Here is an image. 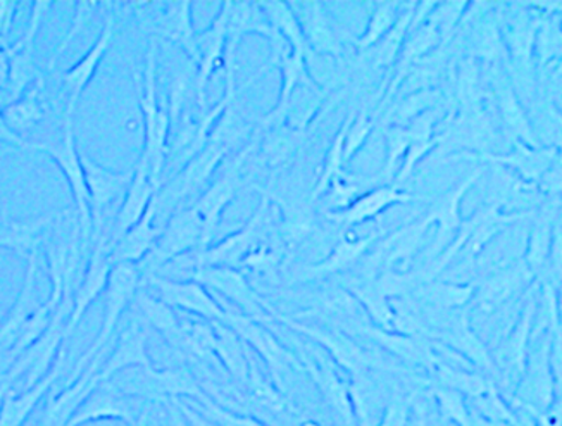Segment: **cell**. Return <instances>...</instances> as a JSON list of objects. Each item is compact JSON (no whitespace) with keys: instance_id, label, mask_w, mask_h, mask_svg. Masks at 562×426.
Listing matches in <instances>:
<instances>
[{"instance_id":"cell-15","label":"cell","mask_w":562,"mask_h":426,"mask_svg":"<svg viewBox=\"0 0 562 426\" xmlns=\"http://www.w3.org/2000/svg\"><path fill=\"white\" fill-rule=\"evenodd\" d=\"M54 111L56 109L48 99L45 77L35 81L18 101L2 108L9 128L30 145L41 126L53 120Z\"/></svg>"},{"instance_id":"cell-32","label":"cell","mask_w":562,"mask_h":426,"mask_svg":"<svg viewBox=\"0 0 562 426\" xmlns=\"http://www.w3.org/2000/svg\"><path fill=\"white\" fill-rule=\"evenodd\" d=\"M216 350L217 355L222 356L226 367L238 379H246L247 377V361L244 358V350H241L240 343H238L235 332L225 328V326H217L216 328Z\"/></svg>"},{"instance_id":"cell-28","label":"cell","mask_w":562,"mask_h":426,"mask_svg":"<svg viewBox=\"0 0 562 426\" xmlns=\"http://www.w3.org/2000/svg\"><path fill=\"white\" fill-rule=\"evenodd\" d=\"M132 306L140 313L142 322L149 323L156 330L161 332L166 338L173 343L180 326H178V320L175 318L173 311H171L168 304H165L161 299L149 294L147 290L140 287Z\"/></svg>"},{"instance_id":"cell-18","label":"cell","mask_w":562,"mask_h":426,"mask_svg":"<svg viewBox=\"0 0 562 426\" xmlns=\"http://www.w3.org/2000/svg\"><path fill=\"white\" fill-rule=\"evenodd\" d=\"M133 368H144V370L153 368V362L147 355V328L142 320H133L125 330L121 332L113 355L109 356L108 361L102 365L99 377L101 382H108L116 374Z\"/></svg>"},{"instance_id":"cell-1","label":"cell","mask_w":562,"mask_h":426,"mask_svg":"<svg viewBox=\"0 0 562 426\" xmlns=\"http://www.w3.org/2000/svg\"><path fill=\"white\" fill-rule=\"evenodd\" d=\"M157 47L156 38H150L147 56H145L144 77L137 81L138 105H140L142 120H144V147L140 156L149 162L150 177L159 189L162 186L166 161H168V142L171 133V116L168 105L159 104L157 96Z\"/></svg>"},{"instance_id":"cell-9","label":"cell","mask_w":562,"mask_h":426,"mask_svg":"<svg viewBox=\"0 0 562 426\" xmlns=\"http://www.w3.org/2000/svg\"><path fill=\"white\" fill-rule=\"evenodd\" d=\"M113 2H108V14H105L104 26H102L101 35L93 42L89 53L85 54L77 65L63 72L59 77L60 81V102L65 104V116L75 117L78 101L83 96L85 90L89 87L90 81L97 75V69L102 65L105 54L109 53L111 44H113L114 30H116V16L113 9Z\"/></svg>"},{"instance_id":"cell-14","label":"cell","mask_w":562,"mask_h":426,"mask_svg":"<svg viewBox=\"0 0 562 426\" xmlns=\"http://www.w3.org/2000/svg\"><path fill=\"white\" fill-rule=\"evenodd\" d=\"M159 192V187L154 183L150 177L149 162L144 157H138L137 165L133 168V180L130 183L125 199L121 201L120 210L116 211L111 229H109V249L128 232L132 226L140 222L142 216L149 210L150 202Z\"/></svg>"},{"instance_id":"cell-13","label":"cell","mask_w":562,"mask_h":426,"mask_svg":"<svg viewBox=\"0 0 562 426\" xmlns=\"http://www.w3.org/2000/svg\"><path fill=\"white\" fill-rule=\"evenodd\" d=\"M144 283L154 289L156 298L161 299L169 307H180L213 322L225 320V311L211 298L207 289L195 280L178 282V280H169L161 274L153 273L142 277V285Z\"/></svg>"},{"instance_id":"cell-23","label":"cell","mask_w":562,"mask_h":426,"mask_svg":"<svg viewBox=\"0 0 562 426\" xmlns=\"http://www.w3.org/2000/svg\"><path fill=\"white\" fill-rule=\"evenodd\" d=\"M101 419H123L132 423L133 413L128 399L121 394L113 383L101 382L85 399L68 426H83L87 423L101 422Z\"/></svg>"},{"instance_id":"cell-38","label":"cell","mask_w":562,"mask_h":426,"mask_svg":"<svg viewBox=\"0 0 562 426\" xmlns=\"http://www.w3.org/2000/svg\"><path fill=\"white\" fill-rule=\"evenodd\" d=\"M9 45H0V92H4L9 83L11 72V57H9Z\"/></svg>"},{"instance_id":"cell-17","label":"cell","mask_w":562,"mask_h":426,"mask_svg":"<svg viewBox=\"0 0 562 426\" xmlns=\"http://www.w3.org/2000/svg\"><path fill=\"white\" fill-rule=\"evenodd\" d=\"M157 198L150 202L149 210L142 216L137 225L126 232L120 240L109 249L111 265H140L156 247L165 226L156 225Z\"/></svg>"},{"instance_id":"cell-26","label":"cell","mask_w":562,"mask_h":426,"mask_svg":"<svg viewBox=\"0 0 562 426\" xmlns=\"http://www.w3.org/2000/svg\"><path fill=\"white\" fill-rule=\"evenodd\" d=\"M258 5L265 14L266 21L270 23L271 30L281 36L292 51L302 54L310 63V57H313L314 54L305 41L301 21L293 11L292 4L290 2H258Z\"/></svg>"},{"instance_id":"cell-30","label":"cell","mask_w":562,"mask_h":426,"mask_svg":"<svg viewBox=\"0 0 562 426\" xmlns=\"http://www.w3.org/2000/svg\"><path fill=\"white\" fill-rule=\"evenodd\" d=\"M395 14H397V2H380L374 8L368 29L353 44L361 56L371 51L378 42H382L386 33L394 29Z\"/></svg>"},{"instance_id":"cell-12","label":"cell","mask_w":562,"mask_h":426,"mask_svg":"<svg viewBox=\"0 0 562 426\" xmlns=\"http://www.w3.org/2000/svg\"><path fill=\"white\" fill-rule=\"evenodd\" d=\"M229 12H232V0L223 2L222 9L217 12L216 20L210 24V29L198 32L195 47H198V77L193 81L195 99H198L201 113H207V85H210L213 72L217 65L225 57L226 36H228Z\"/></svg>"},{"instance_id":"cell-5","label":"cell","mask_w":562,"mask_h":426,"mask_svg":"<svg viewBox=\"0 0 562 426\" xmlns=\"http://www.w3.org/2000/svg\"><path fill=\"white\" fill-rule=\"evenodd\" d=\"M207 249L205 246L204 225L199 220L192 205H180L169 216V222L162 228V235L157 240L153 253L140 262L142 277L144 274L159 273L165 266L175 259Z\"/></svg>"},{"instance_id":"cell-21","label":"cell","mask_w":562,"mask_h":426,"mask_svg":"<svg viewBox=\"0 0 562 426\" xmlns=\"http://www.w3.org/2000/svg\"><path fill=\"white\" fill-rule=\"evenodd\" d=\"M195 282L204 285L205 289L214 290L225 295L229 301H234L238 306L244 307L247 313L261 316V304L258 295L254 292L246 277L237 268L228 266H211V268H201L192 274Z\"/></svg>"},{"instance_id":"cell-19","label":"cell","mask_w":562,"mask_h":426,"mask_svg":"<svg viewBox=\"0 0 562 426\" xmlns=\"http://www.w3.org/2000/svg\"><path fill=\"white\" fill-rule=\"evenodd\" d=\"M24 261H26V271H24L20 294H18L16 301L12 304L9 313L5 314L4 320L0 322V359L4 358L11 347L14 346L24 323L29 322L30 316L41 307L35 298L38 253L30 254Z\"/></svg>"},{"instance_id":"cell-2","label":"cell","mask_w":562,"mask_h":426,"mask_svg":"<svg viewBox=\"0 0 562 426\" xmlns=\"http://www.w3.org/2000/svg\"><path fill=\"white\" fill-rule=\"evenodd\" d=\"M33 150L47 154L59 166L60 173L65 175L68 180L72 204H75L72 211H75V217H77L81 232V253L85 256L87 250L92 247L93 223L89 189H87L83 166H81L80 149H78L77 138H75L72 117H66L63 114L56 135H50L33 145Z\"/></svg>"},{"instance_id":"cell-20","label":"cell","mask_w":562,"mask_h":426,"mask_svg":"<svg viewBox=\"0 0 562 426\" xmlns=\"http://www.w3.org/2000/svg\"><path fill=\"white\" fill-rule=\"evenodd\" d=\"M101 359L102 355L97 356L89 368L75 382L69 383L65 391L48 399L42 426H68L85 399L89 397L90 392L101 383V377H99Z\"/></svg>"},{"instance_id":"cell-31","label":"cell","mask_w":562,"mask_h":426,"mask_svg":"<svg viewBox=\"0 0 562 426\" xmlns=\"http://www.w3.org/2000/svg\"><path fill=\"white\" fill-rule=\"evenodd\" d=\"M373 117L370 111L362 105L353 116H347L346 144H344V159L352 161L356 154L364 147L366 142L373 132Z\"/></svg>"},{"instance_id":"cell-10","label":"cell","mask_w":562,"mask_h":426,"mask_svg":"<svg viewBox=\"0 0 562 426\" xmlns=\"http://www.w3.org/2000/svg\"><path fill=\"white\" fill-rule=\"evenodd\" d=\"M252 150L254 141L249 147L238 154L237 159L229 162L228 168L213 183H210V187L201 193V198L195 199L192 204L193 211L198 213L199 220L204 225L205 246L207 247L216 235L223 213L235 201L238 190L241 189V168Z\"/></svg>"},{"instance_id":"cell-4","label":"cell","mask_w":562,"mask_h":426,"mask_svg":"<svg viewBox=\"0 0 562 426\" xmlns=\"http://www.w3.org/2000/svg\"><path fill=\"white\" fill-rule=\"evenodd\" d=\"M142 287V271L138 265H114L111 274H109L108 289H105V311L104 322H102L101 332L97 335L92 346L89 350L78 359L77 365L72 368L69 374V383L83 373L89 368L90 362L97 356L104 352V347L108 346L109 338L113 335L114 328L120 323L121 316L132 306Z\"/></svg>"},{"instance_id":"cell-16","label":"cell","mask_w":562,"mask_h":426,"mask_svg":"<svg viewBox=\"0 0 562 426\" xmlns=\"http://www.w3.org/2000/svg\"><path fill=\"white\" fill-rule=\"evenodd\" d=\"M65 365L66 346L59 350L50 371L32 389H26L21 394L12 391V386L11 389H0V426H23L24 423L29 422L42 399L48 394L54 383L59 380L60 373L65 370Z\"/></svg>"},{"instance_id":"cell-11","label":"cell","mask_w":562,"mask_h":426,"mask_svg":"<svg viewBox=\"0 0 562 426\" xmlns=\"http://www.w3.org/2000/svg\"><path fill=\"white\" fill-rule=\"evenodd\" d=\"M113 265L109 261V228L92 238L89 262L85 266L83 277L72 294V307L66 323V337H71L93 302L108 289L109 274Z\"/></svg>"},{"instance_id":"cell-29","label":"cell","mask_w":562,"mask_h":426,"mask_svg":"<svg viewBox=\"0 0 562 426\" xmlns=\"http://www.w3.org/2000/svg\"><path fill=\"white\" fill-rule=\"evenodd\" d=\"M346 132H347V117L344 121V125L338 130L337 135H335L334 141L329 144L328 153L325 156V162H323V171L322 177L317 180L316 187L313 190V198L311 201L316 202L328 192L329 187L334 181L340 180L341 168L346 165V159H344V144H346Z\"/></svg>"},{"instance_id":"cell-6","label":"cell","mask_w":562,"mask_h":426,"mask_svg":"<svg viewBox=\"0 0 562 426\" xmlns=\"http://www.w3.org/2000/svg\"><path fill=\"white\" fill-rule=\"evenodd\" d=\"M50 4L53 2H48V0L33 2L29 29L14 44H9L11 72H9L8 87H5L4 92H0V105L2 108L18 101L35 81L44 77V72L35 63V42L36 35L41 32L42 20H44L45 12L50 9Z\"/></svg>"},{"instance_id":"cell-24","label":"cell","mask_w":562,"mask_h":426,"mask_svg":"<svg viewBox=\"0 0 562 426\" xmlns=\"http://www.w3.org/2000/svg\"><path fill=\"white\" fill-rule=\"evenodd\" d=\"M297 4L292 8L301 21L302 32L313 54L331 56L340 60V38L335 32L334 24L326 16L322 2H297Z\"/></svg>"},{"instance_id":"cell-22","label":"cell","mask_w":562,"mask_h":426,"mask_svg":"<svg viewBox=\"0 0 562 426\" xmlns=\"http://www.w3.org/2000/svg\"><path fill=\"white\" fill-rule=\"evenodd\" d=\"M406 201H409L406 193L398 192L395 187H376V189L368 190V192L362 193L361 198L350 202L346 210L329 211V213H326V217L340 225L344 232H347L353 226L371 222L374 217L385 213L390 205Z\"/></svg>"},{"instance_id":"cell-27","label":"cell","mask_w":562,"mask_h":426,"mask_svg":"<svg viewBox=\"0 0 562 426\" xmlns=\"http://www.w3.org/2000/svg\"><path fill=\"white\" fill-rule=\"evenodd\" d=\"M376 238H382V234H371L370 237L361 238V240L340 238L325 261L311 266L310 273L314 277H328V274H338L350 270L352 266L366 258V253L370 250Z\"/></svg>"},{"instance_id":"cell-25","label":"cell","mask_w":562,"mask_h":426,"mask_svg":"<svg viewBox=\"0 0 562 426\" xmlns=\"http://www.w3.org/2000/svg\"><path fill=\"white\" fill-rule=\"evenodd\" d=\"M57 214L54 216L36 217L32 222H12L8 216V205L4 208V217L0 223V247L12 250L20 258L26 259L30 254L38 253L48 229L56 223Z\"/></svg>"},{"instance_id":"cell-36","label":"cell","mask_w":562,"mask_h":426,"mask_svg":"<svg viewBox=\"0 0 562 426\" xmlns=\"http://www.w3.org/2000/svg\"><path fill=\"white\" fill-rule=\"evenodd\" d=\"M18 5L20 2L16 0H0V45H9V33L14 24Z\"/></svg>"},{"instance_id":"cell-35","label":"cell","mask_w":562,"mask_h":426,"mask_svg":"<svg viewBox=\"0 0 562 426\" xmlns=\"http://www.w3.org/2000/svg\"><path fill=\"white\" fill-rule=\"evenodd\" d=\"M407 147V133L402 132L401 128H392L386 133V161L383 166L382 177H390L394 171L395 162L398 157L406 153Z\"/></svg>"},{"instance_id":"cell-34","label":"cell","mask_w":562,"mask_h":426,"mask_svg":"<svg viewBox=\"0 0 562 426\" xmlns=\"http://www.w3.org/2000/svg\"><path fill=\"white\" fill-rule=\"evenodd\" d=\"M407 20H409V18L402 16L401 20L394 24V29L386 33L382 42H378L371 51L362 54V56H371L374 68H383V66H389L390 63L394 60L402 35H404V30H406L407 26Z\"/></svg>"},{"instance_id":"cell-37","label":"cell","mask_w":562,"mask_h":426,"mask_svg":"<svg viewBox=\"0 0 562 426\" xmlns=\"http://www.w3.org/2000/svg\"><path fill=\"white\" fill-rule=\"evenodd\" d=\"M0 144L11 145V147H18L21 150H32V145L29 142L18 137L16 133L9 128L8 121H5L4 113H2V105H0Z\"/></svg>"},{"instance_id":"cell-7","label":"cell","mask_w":562,"mask_h":426,"mask_svg":"<svg viewBox=\"0 0 562 426\" xmlns=\"http://www.w3.org/2000/svg\"><path fill=\"white\" fill-rule=\"evenodd\" d=\"M137 12L138 23L150 38H165L178 47L198 63V47L193 30L192 2H162L161 5H153L154 12H145L142 2H132Z\"/></svg>"},{"instance_id":"cell-8","label":"cell","mask_w":562,"mask_h":426,"mask_svg":"<svg viewBox=\"0 0 562 426\" xmlns=\"http://www.w3.org/2000/svg\"><path fill=\"white\" fill-rule=\"evenodd\" d=\"M81 166H83L85 180L90 195V211H92L93 235L102 234L105 228L111 229L105 217L108 210L114 202L123 201L133 180V169L130 171H113L93 161L89 154L80 150Z\"/></svg>"},{"instance_id":"cell-3","label":"cell","mask_w":562,"mask_h":426,"mask_svg":"<svg viewBox=\"0 0 562 426\" xmlns=\"http://www.w3.org/2000/svg\"><path fill=\"white\" fill-rule=\"evenodd\" d=\"M268 211H270V193L266 192L256 213L235 234L229 235L214 247L186 254V256L175 259L169 265H187V270H193V273L201 270V268H211V266L237 268V266L244 265V261L249 258V254L262 244V235H265L266 222H268Z\"/></svg>"},{"instance_id":"cell-33","label":"cell","mask_w":562,"mask_h":426,"mask_svg":"<svg viewBox=\"0 0 562 426\" xmlns=\"http://www.w3.org/2000/svg\"><path fill=\"white\" fill-rule=\"evenodd\" d=\"M101 4L102 2H87V0H83V2H75V18H72L71 29H69V32L66 33L65 38L60 41V44L57 45L53 56H50V59H48V71H53L57 59H59V57L65 54V51L69 47V44H71V42L75 41L78 35H80L81 30L85 29V24L89 23L93 12H95Z\"/></svg>"}]
</instances>
